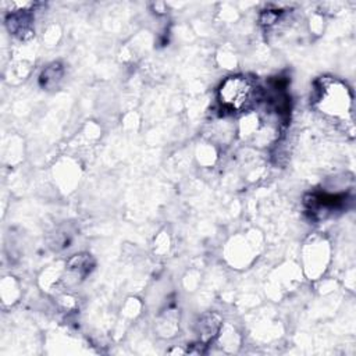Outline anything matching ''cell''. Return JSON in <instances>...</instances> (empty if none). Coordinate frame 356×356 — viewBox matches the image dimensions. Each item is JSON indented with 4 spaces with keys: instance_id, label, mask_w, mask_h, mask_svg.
I'll return each mask as SVG.
<instances>
[{
    "instance_id": "6da1fadb",
    "label": "cell",
    "mask_w": 356,
    "mask_h": 356,
    "mask_svg": "<svg viewBox=\"0 0 356 356\" xmlns=\"http://www.w3.org/2000/svg\"><path fill=\"white\" fill-rule=\"evenodd\" d=\"M317 102L320 111L335 124L345 125V131L353 128V102L346 85L332 78L321 79Z\"/></svg>"
},
{
    "instance_id": "7a4b0ae2",
    "label": "cell",
    "mask_w": 356,
    "mask_h": 356,
    "mask_svg": "<svg viewBox=\"0 0 356 356\" xmlns=\"http://www.w3.org/2000/svg\"><path fill=\"white\" fill-rule=\"evenodd\" d=\"M256 99V83L243 75L228 76L218 88V100L222 108L228 111H245L254 104Z\"/></svg>"
}]
</instances>
